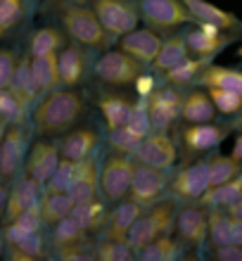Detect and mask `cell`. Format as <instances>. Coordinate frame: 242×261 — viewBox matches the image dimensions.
Segmentation results:
<instances>
[{
	"instance_id": "cell-40",
	"label": "cell",
	"mask_w": 242,
	"mask_h": 261,
	"mask_svg": "<svg viewBox=\"0 0 242 261\" xmlns=\"http://www.w3.org/2000/svg\"><path fill=\"white\" fill-rule=\"evenodd\" d=\"M97 190H100V171H97L95 164L88 173H83L81 178L67 190V195L71 197L74 204H78V202H88V199L97 197Z\"/></svg>"
},
{
	"instance_id": "cell-30",
	"label": "cell",
	"mask_w": 242,
	"mask_h": 261,
	"mask_svg": "<svg viewBox=\"0 0 242 261\" xmlns=\"http://www.w3.org/2000/svg\"><path fill=\"white\" fill-rule=\"evenodd\" d=\"M187 55L190 53H187V45H185V34H176V36H169L166 41H162L159 53H157L152 64L157 71H169V69H173L183 60H187Z\"/></svg>"
},
{
	"instance_id": "cell-52",
	"label": "cell",
	"mask_w": 242,
	"mask_h": 261,
	"mask_svg": "<svg viewBox=\"0 0 242 261\" xmlns=\"http://www.w3.org/2000/svg\"><path fill=\"white\" fill-rule=\"evenodd\" d=\"M5 204H7V188L0 186V219L5 216Z\"/></svg>"
},
{
	"instance_id": "cell-19",
	"label": "cell",
	"mask_w": 242,
	"mask_h": 261,
	"mask_svg": "<svg viewBox=\"0 0 242 261\" xmlns=\"http://www.w3.org/2000/svg\"><path fill=\"white\" fill-rule=\"evenodd\" d=\"M86 69H88L86 53L78 45H64L57 53V74H60V83L64 88L78 86L86 76Z\"/></svg>"
},
{
	"instance_id": "cell-39",
	"label": "cell",
	"mask_w": 242,
	"mask_h": 261,
	"mask_svg": "<svg viewBox=\"0 0 242 261\" xmlns=\"http://www.w3.org/2000/svg\"><path fill=\"white\" fill-rule=\"evenodd\" d=\"M207 235L211 240V247H221L230 242L228 233V212H221L219 206H209L207 214Z\"/></svg>"
},
{
	"instance_id": "cell-8",
	"label": "cell",
	"mask_w": 242,
	"mask_h": 261,
	"mask_svg": "<svg viewBox=\"0 0 242 261\" xmlns=\"http://www.w3.org/2000/svg\"><path fill=\"white\" fill-rule=\"evenodd\" d=\"M233 43V34L214 27V24H204V21H195V27L185 34L187 53L202 60H214L226 45Z\"/></svg>"
},
{
	"instance_id": "cell-27",
	"label": "cell",
	"mask_w": 242,
	"mask_h": 261,
	"mask_svg": "<svg viewBox=\"0 0 242 261\" xmlns=\"http://www.w3.org/2000/svg\"><path fill=\"white\" fill-rule=\"evenodd\" d=\"M242 197V171L237 173L235 178L226 180L221 186L207 188L200 195V204L202 206H219V209H228L233 202Z\"/></svg>"
},
{
	"instance_id": "cell-12",
	"label": "cell",
	"mask_w": 242,
	"mask_h": 261,
	"mask_svg": "<svg viewBox=\"0 0 242 261\" xmlns=\"http://www.w3.org/2000/svg\"><path fill=\"white\" fill-rule=\"evenodd\" d=\"M166 183H169V180H166V173L162 171V169H152V166H145V164H136L128 195H131V199L133 202H138L140 206H150L162 197Z\"/></svg>"
},
{
	"instance_id": "cell-29",
	"label": "cell",
	"mask_w": 242,
	"mask_h": 261,
	"mask_svg": "<svg viewBox=\"0 0 242 261\" xmlns=\"http://www.w3.org/2000/svg\"><path fill=\"white\" fill-rule=\"evenodd\" d=\"M69 216L76 221L78 226L86 230V233H93V230H100L107 221V209L97 197L88 199V202H78V204L71 206Z\"/></svg>"
},
{
	"instance_id": "cell-38",
	"label": "cell",
	"mask_w": 242,
	"mask_h": 261,
	"mask_svg": "<svg viewBox=\"0 0 242 261\" xmlns=\"http://www.w3.org/2000/svg\"><path fill=\"white\" fill-rule=\"evenodd\" d=\"M31 0H0V38L7 36L29 12Z\"/></svg>"
},
{
	"instance_id": "cell-15",
	"label": "cell",
	"mask_w": 242,
	"mask_h": 261,
	"mask_svg": "<svg viewBox=\"0 0 242 261\" xmlns=\"http://www.w3.org/2000/svg\"><path fill=\"white\" fill-rule=\"evenodd\" d=\"M180 3L187 10L193 24L195 21H204V24H214V27L223 29V31H230V34L242 29V21L237 14L228 12V10H223V7L214 5L209 0H180Z\"/></svg>"
},
{
	"instance_id": "cell-6",
	"label": "cell",
	"mask_w": 242,
	"mask_h": 261,
	"mask_svg": "<svg viewBox=\"0 0 242 261\" xmlns=\"http://www.w3.org/2000/svg\"><path fill=\"white\" fill-rule=\"evenodd\" d=\"M133 171H136V164L131 162V157L119 154V152L110 154L100 171V190L104 197L110 202H121L128 195Z\"/></svg>"
},
{
	"instance_id": "cell-7",
	"label": "cell",
	"mask_w": 242,
	"mask_h": 261,
	"mask_svg": "<svg viewBox=\"0 0 242 261\" xmlns=\"http://www.w3.org/2000/svg\"><path fill=\"white\" fill-rule=\"evenodd\" d=\"M133 157L138 164H145V166H152V169H171L176 164V159H178V150H176V145L169 136H166L164 130H154L152 136L147 133L138 145H136V150H133Z\"/></svg>"
},
{
	"instance_id": "cell-54",
	"label": "cell",
	"mask_w": 242,
	"mask_h": 261,
	"mask_svg": "<svg viewBox=\"0 0 242 261\" xmlns=\"http://www.w3.org/2000/svg\"><path fill=\"white\" fill-rule=\"evenodd\" d=\"M235 128H240V130H242V112H240V117L235 119Z\"/></svg>"
},
{
	"instance_id": "cell-44",
	"label": "cell",
	"mask_w": 242,
	"mask_h": 261,
	"mask_svg": "<svg viewBox=\"0 0 242 261\" xmlns=\"http://www.w3.org/2000/svg\"><path fill=\"white\" fill-rule=\"evenodd\" d=\"M14 64H17V55H14V50L0 48V88H7V86H10Z\"/></svg>"
},
{
	"instance_id": "cell-42",
	"label": "cell",
	"mask_w": 242,
	"mask_h": 261,
	"mask_svg": "<svg viewBox=\"0 0 242 261\" xmlns=\"http://www.w3.org/2000/svg\"><path fill=\"white\" fill-rule=\"evenodd\" d=\"M204 90L211 97L216 112H221V114H240L242 112L240 93H233V90H226V88H204Z\"/></svg>"
},
{
	"instance_id": "cell-23",
	"label": "cell",
	"mask_w": 242,
	"mask_h": 261,
	"mask_svg": "<svg viewBox=\"0 0 242 261\" xmlns=\"http://www.w3.org/2000/svg\"><path fill=\"white\" fill-rule=\"evenodd\" d=\"M93 166H95V162H93L90 157L88 159H78V162H71V159L60 157L57 169H55V173L50 176L45 190H62V193H67V190L81 178L83 173H88Z\"/></svg>"
},
{
	"instance_id": "cell-46",
	"label": "cell",
	"mask_w": 242,
	"mask_h": 261,
	"mask_svg": "<svg viewBox=\"0 0 242 261\" xmlns=\"http://www.w3.org/2000/svg\"><path fill=\"white\" fill-rule=\"evenodd\" d=\"M57 259L62 261H88V259H95L93 254L83 252V247H71V249H60L57 252Z\"/></svg>"
},
{
	"instance_id": "cell-11",
	"label": "cell",
	"mask_w": 242,
	"mask_h": 261,
	"mask_svg": "<svg viewBox=\"0 0 242 261\" xmlns=\"http://www.w3.org/2000/svg\"><path fill=\"white\" fill-rule=\"evenodd\" d=\"M180 105L183 95L176 86H164L147 95V117H150V128L166 130L169 126L180 117Z\"/></svg>"
},
{
	"instance_id": "cell-50",
	"label": "cell",
	"mask_w": 242,
	"mask_h": 261,
	"mask_svg": "<svg viewBox=\"0 0 242 261\" xmlns=\"http://www.w3.org/2000/svg\"><path fill=\"white\" fill-rule=\"evenodd\" d=\"M228 214H230V216H237V219H242V197L228 206Z\"/></svg>"
},
{
	"instance_id": "cell-48",
	"label": "cell",
	"mask_w": 242,
	"mask_h": 261,
	"mask_svg": "<svg viewBox=\"0 0 242 261\" xmlns=\"http://www.w3.org/2000/svg\"><path fill=\"white\" fill-rule=\"evenodd\" d=\"M136 83H138V93H140V97H147L150 93H152V79L150 76H143L140 74L138 79H136Z\"/></svg>"
},
{
	"instance_id": "cell-47",
	"label": "cell",
	"mask_w": 242,
	"mask_h": 261,
	"mask_svg": "<svg viewBox=\"0 0 242 261\" xmlns=\"http://www.w3.org/2000/svg\"><path fill=\"white\" fill-rule=\"evenodd\" d=\"M228 233H230V242H235V245L242 247V219L228 214Z\"/></svg>"
},
{
	"instance_id": "cell-37",
	"label": "cell",
	"mask_w": 242,
	"mask_h": 261,
	"mask_svg": "<svg viewBox=\"0 0 242 261\" xmlns=\"http://www.w3.org/2000/svg\"><path fill=\"white\" fill-rule=\"evenodd\" d=\"M209 64V60H202V57H187V60H183L180 64H176L173 69H169V71H164L166 74V81H169V86H187V83H195L197 81V76L202 74V69Z\"/></svg>"
},
{
	"instance_id": "cell-45",
	"label": "cell",
	"mask_w": 242,
	"mask_h": 261,
	"mask_svg": "<svg viewBox=\"0 0 242 261\" xmlns=\"http://www.w3.org/2000/svg\"><path fill=\"white\" fill-rule=\"evenodd\" d=\"M214 259L216 261H242V247L235 245V242L214 247Z\"/></svg>"
},
{
	"instance_id": "cell-26",
	"label": "cell",
	"mask_w": 242,
	"mask_h": 261,
	"mask_svg": "<svg viewBox=\"0 0 242 261\" xmlns=\"http://www.w3.org/2000/svg\"><path fill=\"white\" fill-rule=\"evenodd\" d=\"M140 214H143V206H140L138 202H133V199L121 202V204L112 212L110 221H107V233H104V238H112V240H126V235H128V230H131L133 221L138 219Z\"/></svg>"
},
{
	"instance_id": "cell-22",
	"label": "cell",
	"mask_w": 242,
	"mask_h": 261,
	"mask_svg": "<svg viewBox=\"0 0 242 261\" xmlns=\"http://www.w3.org/2000/svg\"><path fill=\"white\" fill-rule=\"evenodd\" d=\"M97 147V133L93 128H74L71 133H67L62 140V145L57 147L60 150V157L62 159H71V162H78V159H88Z\"/></svg>"
},
{
	"instance_id": "cell-34",
	"label": "cell",
	"mask_w": 242,
	"mask_h": 261,
	"mask_svg": "<svg viewBox=\"0 0 242 261\" xmlns=\"http://www.w3.org/2000/svg\"><path fill=\"white\" fill-rule=\"evenodd\" d=\"M97 105H100V112H102V117H104V121H107V128L110 130L124 126L128 114H131V107H133V102L126 95H104Z\"/></svg>"
},
{
	"instance_id": "cell-13",
	"label": "cell",
	"mask_w": 242,
	"mask_h": 261,
	"mask_svg": "<svg viewBox=\"0 0 242 261\" xmlns=\"http://www.w3.org/2000/svg\"><path fill=\"white\" fill-rule=\"evenodd\" d=\"M228 136L226 126H216L214 121L207 124H187L185 128L180 130V140H183V150L187 157L202 154V152L214 150L216 145H221Z\"/></svg>"
},
{
	"instance_id": "cell-16",
	"label": "cell",
	"mask_w": 242,
	"mask_h": 261,
	"mask_svg": "<svg viewBox=\"0 0 242 261\" xmlns=\"http://www.w3.org/2000/svg\"><path fill=\"white\" fill-rule=\"evenodd\" d=\"M119 43H121V53H126L128 57H133L136 62L145 67V64L154 62V57L159 53L162 38L152 29H133L126 36H121Z\"/></svg>"
},
{
	"instance_id": "cell-55",
	"label": "cell",
	"mask_w": 242,
	"mask_h": 261,
	"mask_svg": "<svg viewBox=\"0 0 242 261\" xmlns=\"http://www.w3.org/2000/svg\"><path fill=\"white\" fill-rule=\"evenodd\" d=\"M5 126H7V121H3V119H0V138H3V133H5Z\"/></svg>"
},
{
	"instance_id": "cell-20",
	"label": "cell",
	"mask_w": 242,
	"mask_h": 261,
	"mask_svg": "<svg viewBox=\"0 0 242 261\" xmlns=\"http://www.w3.org/2000/svg\"><path fill=\"white\" fill-rule=\"evenodd\" d=\"M41 193H43L41 183H36V180L29 178V176L19 178L14 183L12 190H7V204H5V216H3V219L10 223V221H12L14 216H19L24 209L36 204L38 197H41Z\"/></svg>"
},
{
	"instance_id": "cell-53",
	"label": "cell",
	"mask_w": 242,
	"mask_h": 261,
	"mask_svg": "<svg viewBox=\"0 0 242 261\" xmlns=\"http://www.w3.org/2000/svg\"><path fill=\"white\" fill-rule=\"evenodd\" d=\"M5 247H7V242H5V235H3V230H0V256L5 254Z\"/></svg>"
},
{
	"instance_id": "cell-41",
	"label": "cell",
	"mask_w": 242,
	"mask_h": 261,
	"mask_svg": "<svg viewBox=\"0 0 242 261\" xmlns=\"http://www.w3.org/2000/svg\"><path fill=\"white\" fill-rule=\"evenodd\" d=\"M133 252L128 247V242L126 240H112V238H104L95 249V259L97 261H131L133 259Z\"/></svg>"
},
{
	"instance_id": "cell-33",
	"label": "cell",
	"mask_w": 242,
	"mask_h": 261,
	"mask_svg": "<svg viewBox=\"0 0 242 261\" xmlns=\"http://www.w3.org/2000/svg\"><path fill=\"white\" fill-rule=\"evenodd\" d=\"M67 45L64 34L55 27H43L38 31H34L31 43H29V55L31 57H43V55H52Z\"/></svg>"
},
{
	"instance_id": "cell-5",
	"label": "cell",
	"mask_w": 242,
	"mask_h": 261,
	"mask_svg": "<svg viewBox=\"0 0 242 261\" xmlns=\"http://www.w3.org/2000/svg\"><path fill=\"white\" fill-rule=\"evenodd\" d=\"M136 3L140 10V19L157 34H169L193 21L180 0H136Z\"/></svg>"
},
{
	"instance_id": "cell-28",
	"label": "cell",
	"mask_w": 242,
	"mask_h": 261,
	"mask_svg": "<svg viewBox=\"0 0 242 261\" xmlns=\"http://www.w3.org/2000/svg\"><path fill=\"white\" fill-rule=\"evenodd\" d=\"M31 74H34L36 93H50L60 86L57 74V53L43 57H31Z\"/></svg>"
},
{
	"instance_id": "cell-14",
	"label": "cell",
	"mask_w": 242,
	"mask_h": 261,
	"mask_svg": "<svg viewBox=\"0 0 242 261\" xmlns=\"http://www.w3.org/2000/svg\"><path fill=\"white\" fill-rule=\"evenodd\" d=\"M57 162H60L57 145L48 143V140H38V143L31 147V152H29L26 164H24V176L34 178L36 183H41V186L45 188L50 176L55 173Z\"/></svg>"
},
{
	"instance_id": "cell-17",
	"label": "cell",
	"mask_w": 242,
	"mask_h": 261,
	"mask_svg": "<svg viewBox=\"0 0 242 261\" xmlns=\"http://www.w3.org/2000/svg\"><path fill=\"white\" fill-rule=\"evenodd\" d=\"M176 233L180 242H185L190 247H202V242L207 238V212L202 204H187L183 206L173 221Z\"/></svg>"
},
{
	"instance_id": "cell-4",
	"label": "cell",
	"mask_w": 242,
	"mask_h": 261,
	"mask_svg": "<svg viewBox=\"0 0 242 261\" xmlns=\"http://www.w3.org/2000/svg\"><path fill=\"white\" fill-rule=\"evenodd\" d=\"M93 12L110 36H126L138 29L140 10L136 0H93Z\"/></svg>"
},
{
	"instance_id": "cell-56",
	"label": "cell",
	"mask_w": 242,
	"mask_h": 261,
	"mask_svg": "<svg viewBox=\"0 0 242 261\" xmlns=\"http://www.w3.org/2000/svg\"><path fill=\"white\" fill-rule=\"evenodd\" d=\"M237 55H240V57H242V45H240V48H237Z\"/></svg>"
},
{
	"instance_id": "cell-43",
	"label": "cell",
	"mask_w": 242,
	"mask_h": 261,
	"mask_svg": "<svg viewBox=\"0 0 242 261\" xmlns=\"http://www.w3.org/2000/svg\"><path fill=\"white\" fill-rule=\"evenodd\" d=\"M0 119L7 124H21L26 119V112L10 88H0Z\"/></svg>"
},
{
	"instance_id": "cell-2",
	"label": "cell",
	"mask_w": 242,
	"mask_h": 261,
	"mask_svg": "<svg viewBox=\"0 0 242 261\" xmlns=\"http://www.w3.org/2000/svg\"><path fill=\"white\" fill-rule=\"evenodd\" d=\"M60 7V21L64 31L76 45L86 48H107L112 36L97 21L93 7L88 5H57Z\"/></svg>"
},
{
	"instance_id": "cell-31",
	"label": "cell",
	"mask_w": 242,
	"mask_h": 261,
	"mask_svg": "<svg viewBox=\"0 0 242 261\" xmlns=\"http://www.w3.org/2000/svg\"><path fill=\"white\" fill-rule=\"evenodd\" d=\"M71 206H74L71 197L67 193H62V190H45L43 199H38L41 219H43V223H48V226L57 223V221L64 219V216H69Z\"/></svg>"
},
{
	"instance_id": "cell-9",
	"label": "cell",
	"mask_w": 242,
	"mask_h": 261,
	"mask_svg": "<svg viewBox=\"0 0 242 261\" xmlns=\"http://www.w3.org/2000/svg\"><path fill=\"white\" fill-rule=\"evenodd\" d=\"M29 136L21 124H7L0 138V180L7 183L19 171L24 154H26Z\"/></svg>"
},
{
	"instance_id": "cell-25",
	"label": "cell",
	"mask_w": 242,
	"mask_h": 261,
	"mask_svg": "<svg viewBox=\"0 0 242 261\" xmlns=\"http://www.w3.org/2000/svg\"><path fill=\"white\" fill-rule=\"evenodd\" d=\"M197 83L204 88H226L242 95V71L230 67H219V64H207L197 76Z\"/></svg>"
},
{
	"instance_id": "cell-1",
	"label": "cell",
	"mask_w": 242,
	"mask_h": 261,
	"mask_svg": "<svg viewBox=\"0 0 242 261\" xmlns=\"http://www.w3.org/2000/svg\"><path fill=\"white\" fill-rule=\"evenodd\" d=\"M83 110H86V105L76 90H50L45 93L43 102L36 107V130L41 136L64 133L83 117Z\"/></svg>"
},
{
	"instance_id": "cell-21",
	"label": "cell",
	"mask_w": 242,
	"mask_h": 261,
	"mask_svg": "<svg viewBox=\"0 0 242 261\" xmlns=\"http://www.w3.org/2000/svg\"><path fill=\"white\" fill-rule=\"evenodd\" d=\"M7 88L12 90V95L19 100V105L24 107V112L31 107V102L36 100V86H34V74H31V55L17 57V64H14L12 79H10V86Z\"/></svg>"
},
{
	"instance_id": "cell-3",
	"label": "cell",
	"mask_w": 242,
	"mask_h": 261,
	"mask_svg": "<svg viewBox=\"0 0 242 261\" xmlns=\"http://www.w3.org/2000/svg\"><path fill=\"white\" fill-rule=\"evenodd\" d=\"M173 221H176V209L173 202H159V204H150L147 212H143L138 219L133 221L131 230L126 235V242L133 252H140L150 240L166 235L173 230Z\"/></svg>"
},
{
	"instance_id": "cell-35",
	"label": "cell",
	"mask_w": 242,
	"mask_h": 261,
	"mask_svg": "<svg viewBox=\"0 0 242 261\" xmlns=\"http://www.w3.org/2000/svg\"><path fill=\"white\" fill-rule=\"evenodd\" d=\"M178 254H180V245H178V240L171 238V233L150 240L138 252V256L143 261H173V259H178Z\"/></svg>"
},
{
	"instance_id": "cell-32",
	"label": "cell",
	"mask_w": 242,
	"mask_h": 261,
	"mask_svg": "<svg viewBox=\"0 0 242 261\" xmlns=\"http://www.w3.org/2000/svg\"><path fill=\"white\" fill-rule=\"evenodd\" d=\"M52 245L57 247V252L60 249L83 247L86 245V230L71 216H64L57 223H52Z\"/></svg>"
},
{
	"instance_id": "cell-51",
	"label": "cell",
	"mask_w": 242,
	"mask_h": 261,
	"mask_svg": "<svg viewBox=\"0 0 242 261\" xmlns=\"http://www.w3.org/2000/svg\"><path fill=\"white\" fill-rule=\"evenodd\" d=\"M52 5H88L90 0H48Z\"/></svg>"
},
{
	"instance_id": "cell-18",
	"label": "cell",
	"mask_w": 242,
	"mask_h": 261,
	"mask_svg": "<svg viewBox=\"0 0 242 261\" xmlns=\"http://www.w3.org/2000/svg\"><path fill=\"white\" fill-rule=\"evenodd\" d=\"M209 188V166L207 159L195 162V164L180 169L178 176L173 178L171 190L180 199H200V195Z\"/></svg>"
},
{
	"instance_id": "cell-24",
	"label": "cell",
	"mask_w": 242,
	"mask_h": 261,
	"mask_svg": "<svg viewBox=\"0 0 242 261\" xmlns=\"http://www.w3.org/2000/svg\"><path fill=\"white\" fill-rule=\"evenodd\" d=\"M180 119H185V124H207L216 119V107L207 90H193L183 95L180 105Z\"/></svg>"
},
{
	"instance_id": "cell-49",
	"label": "cell",
	"mask_w": 242,
	"mask_h": 261,
	"mask_svg": "<svg viewBox=\"0 0 242 261\" xmlns=\"http://www.w3.org/2000/svg\"><path fill=\"white\" fill-rule=\"evenodd\" d=\"M230 157L242 162V130L235 136V143H233V150H230Z\"/></svg>"
},
{
	"instance_id": "cell-36",
	"label": "cell",
	"mask_w": 242,
	"mask_h": 261,
	"mask_svg": "<svg viewBox=\"0 0 242 261\" xmlns=\"http://www.w3.org/2000/svg\"><path fill=\"white\" fill-rule=\"evenodd\" d=\"M207 166H209V188L221 186L226 180L235 178L242 171V162L233 159L230 154H214V157L207 159Z\"/></svg>"
},
{
	"instance_id": "cell-10",
	"label": "cell",
	"mask_w": 242,
	"mask_h": 261,
	"mask_svg": "<svg viewBox=\"0 0 242 261\" xmlns=\"http://www.w3.org/2000/svg\"><path fill=\"white\" fill-rule=\"evenodd\" d=\"M140 74H143V64L136 62L133 57H128L121 50L104 53L95 64V76L104 83H112V86H131Z\"/></svg>"
}]
</instances>
